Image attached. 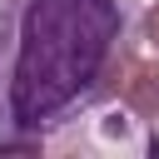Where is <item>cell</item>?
<instances>
[{
    "mask_svg": "<svg viewBox=\"0 0 159 159\" xmlns=\"http://www.w3.org/2000/svg\"><path fill=\"white\" fill-rule=\"evenodd\" d=\"M114 35H119L114 0H30L10 84L15 114L25 124L60 114L89 80H99Z\"/></svg>",
    "mask_w": 159,
    "mask_h": 159,
    "instance_id": "1",
    "label": "cell"
},
{
    "mask_svg": "<svg viewBox=\"0 0 159 159\" xmlns=\"http://www.w3.org/2000/svg\"><path fill=\"white\" fill-rule=\"evenodd\" d=\"M124 94L129 109L139 114H159V65H144V60H124V75L114 84Z\"/></svg>",
    "mask_w": 159,
    "mask_h": 159,
    "instance_id": "2",
    "label": "cell"
},
{
    "mask_svg": "<svg viewBox=\"0 0 159 159\" xmlns=\"http://www.w3.org/2000/svg\"><path fill=\"white\" fill-rule=\"evenodd\" d=\"M144 30H149V40H154V45H159V5H154V10H149V20H144Z\"/></svg>",
    "mask_w": 159,
    "mask_h": 159,
    "instance_id": "3",
    "label": "cell"
}]
</instances>
